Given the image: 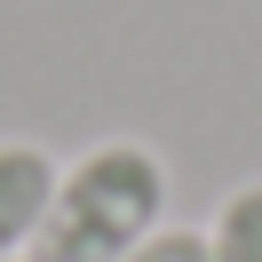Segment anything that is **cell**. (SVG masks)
<instances>
[{
    "label": "cell",
    "mask_w": 262,
    "mask_h": 262,
    "mask_svg": "<svg viewBox=\"0 0 262 262\" xmlns=\"http://www.w3.org/2000/svg\"><path fill=\"white\" fill-rule=\"evenodd\" d=\"M127 262H207V230H183V223H167V230H151V238L135 246Z\"/></svg>",
    "instance_id": "cell-4"
},
{
    "label": "cell",
    "mask_w": 262,
    "mask_h": 262,
    "mask_svg": "<svg viewBox=\"0 0 262 262\" xmlns=\"http://www.w3.org/2000/svg\"><path fill=\"white\" fill-rule=\"evenodd\" d=\"M167 159L135 135L88 143L56 175V199L40 214V238L24 262H127L151 230H167Z\"/></svg>",
    "instance_id": "cell-1"
},
{
    "label": "cell",
    "mask_w": 262,
    "mask_h": 262,
    "mask_svg": "<svg viewBox=\"0 0 262 262\" xmlns=\"http://www.w3.org/2000/svg\"><path fill=\"white\" fill-rule=\"evenodd\" d=\"M56 175H64V159H48L40 143H24V135L0 143V262L32 254L40 214H48V199H56Z\"/></svg>",
    "instance_id": "cell-2"
},
{
    "label": "cell",
    "mask_w": 262,
    "mask_h": 262,
    "mask_svg": "<svg viewBox=\"0 0 262 262\" xmlns=\"http://www.w3.org/2000/svg\"><path fill=\"white\" fill-rule=\"evenodd\" d=\"M207 262H262V175L230 183L207 223Z\"/></svg>",
    "instance_id": "cell-3"
}]
</instances>
